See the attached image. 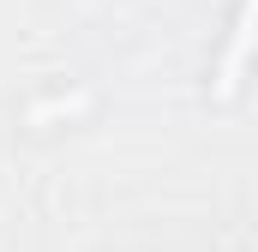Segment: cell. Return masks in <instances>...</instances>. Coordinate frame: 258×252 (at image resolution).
<instances>
[{
  "mask_svg": "<svg viewBox=\"0 0 258 252\" xmlns=\"http://www.w3.org/2000/svg\"><path fill=\"white\" fill-rule=\"evenodd\" d=\"M78 108H90V90H78V96H54V102H36L24 120L42 126V120H60V114H78Z\"/></svg>",
  "mask_w": 258,
  "mask_h": 252,
  "instance_id": "cell-2",
  "label": "cell"
},
{
  "mask_svg": "<svg viewBox=\"0 0 258 252\" xmlns=\"http://www.w3.org/2000/svg\"><path fill=\"white\" fill-rule=\"evenodd\" d=\"M252 54H258V0H240L234 30H228V48H222V60H216V84H210L216 102H228V96L240 90V78H246Z\"/></svg>",
  "mask_w": 258,
  "mask_h": 252,
  "instance_id": "cell-1",
  "label": "cell"
}]
</instances>
